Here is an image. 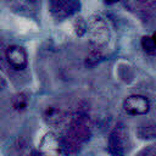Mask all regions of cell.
<instances>
[{
    "label": "cell",
    "instance_id": "obj_2",
    "mask_svg": "<svg viewBox=\"0 0 156 156\" xmlns=\"http://www.w3.org/2000/svg\"><path fill=\"white\" fill-rule=\"evenodd\" d=\"M122 107L129 116H144L149 113L151 104L146 96L140 94H132L123 100Z\"/></svg>",
    "mask_w": 156,
    "mask_h": 156
},
{
    "label": "cell",
    "instance_id": "obj_3",
    "mask_svg": "<svg viewBox=\"0 0 156 156\" xmlns=\"http://www.w3.org/2000/svg\"><path fill=\"white\" fill-rule=\"evenodd\" d=\"M5 60L11 69L21 72L28 65V54L23 46L12 44L5 50Z\"/></svg>",
    "mask_w": 156,
    "mask_h": 156
},
{
    "label": "cell",
    "instance_id": "obj_4",
    "mask_svg": "<svg viewBox=\"0 0 156 156\" xmlns=\"http://www.w3.org/2000/svg\"><path fill=\"white\" fill-rule=\"evenodd\" d=\"M62 144L55 133L48 132L41 136L38 146V152L40 156H60Z\"/></svg>",
    "mask_w": 156,
    "mask_h": 156
},
{
    "label": "cell",
    "instance_id": "obj_8",
    "mask_svg": "<svg viewBox=\"0 0 156 156\" xmlns=\"http://www.w3.org/2000/svg\"><path fill=\"white\" fill-rule=\"evenodd\" d=\"M71 24H72V29L77 37H84L88 33V21H85L83 17H80V16L73 17Z\"/></svg>",
    "mask_w": 156,
    "mask_h": 156
},
{
    "label": "cell",
    "instance_id": "obj_1",
    "mask_svg": "<svg viewBox=\"0 0 156 156\" xmlns=\"http://www.w3.org/2000/svg\"><path fill=\"white\" fill-rule=\"evenodd\" d=\"M90 44L94 46V49L101 50L105 48L110 39H111V32L108 28L107 22L104 17L100 15H94L88 20V33Z\"/></svg>",
    "mask_w": 156,
    "mask_h": 156
},
{
    "label": "cell",
    "instance_id": "obj_7",
    "mask_svg": "<svg viewBox=\"0 0 156 156\" xmlns=\"http://www.w3.org/2000/svg\"><path fill=\"white\" fill-rule=\"evenodd\" d=\"M28 104H29V95L26 93V91H20L17 93L12 100H11V105H12V108L17 112H23L27 110L28 107Z\"/></svg>",
    "mask_w": 156,
    "mask_h": 156
},
{
    "label": "cell",
    "instance_id": "obj_10",
    "mask_svg": "<svg viewBox=\"0 0 156 156\" xmlns=\"http://www.w3.org/2000/svg\"><path fill=\"white\" fill-rule=\"evenodd\" d=\"M155 156H156V155H155Z\"/></svg>",
    "mask_w": 156,
    "mask_h": 156
},
{
    "label": "cell",
    "instance_id": "obj_9",
    "mask_svg": "<svg viewBox=\"0 0 156 156\" xmlns=\"http://www.w3.org/2000/svg\"><path fill=\"white\" fill-rule=\"evenodd\" d=\"M139 4H141L144 7L147 9H156V0H138Z\"/></svg>",
    "mask_w": 156,
    "mask_h": 156
},
{
    "label": "cell",
    "instance_id": "obj_5",
    "mask_svg": "<svg viewBox=\"0 0 156 156\" xmlns=\"http://www.w3.org/2000/svg\"><path fill=\"white\" fill-rule=\"evenodd\" d=\"M52 16L56 18H66L72 16L79 7L78 0H49Z\"/></svg>",
    "mask_w": 156,
    "mask_h": 156
},
{
    "label": "cell",
    "instance_id": "obj_6",
    "mask_svg": "<svg viewBox=\"0 0 156 156\" xmlns=\"http://www.w3.org/2000/svg\"><path fill=\"white\" fill-rule=\"evenodd\" d=\"M43 117L48 124L55 126V124H58L62 122V119L65 118V113L58 106L50 105V106L45 107V110L43 112Z\"/></svg>",
    "mask_w": 156,
    "mask_h": 156
}]
</instances>
